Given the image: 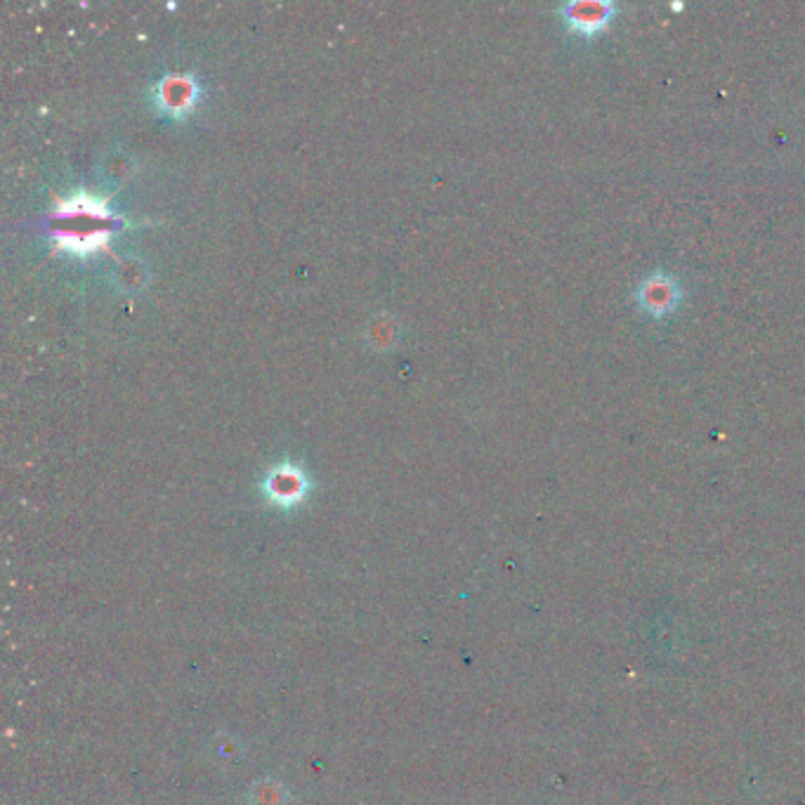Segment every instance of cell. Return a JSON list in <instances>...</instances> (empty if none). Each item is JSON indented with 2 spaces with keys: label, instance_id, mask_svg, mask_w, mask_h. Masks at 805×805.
<instances>
[{
  "label": "cell",
  "instance_id": "obj_3",
  "mask_svg": "<svg viewBox=\"0 0 805 805\" xmlns=\"http://www.w3.org/2000/svg\"><path fill=\"white\" fill-rule=\"evenodd\" d=\"M310 479L305 475L302 468L296 463H279L277 468H272L263 482V494L267 496L269 504L279 508H291L298 506L305 496H308Z\"/></svg>",
  "mask_w": 805,
  "mask_h": 805
},
{
  "label": "cell",
  "instance_id": "obj_1",
  "mask_svg": "<svg viewBox=\"0 0 805 805\" xmlns=\"http://www.w3.org/2000/svg\"><path fill=\"white\" fill-rule=\"evenodd\" d=\"M57 228H51L57 251L74 255H88L107 249L111 239L114 213L107 203L88 191H76L69 199L57 201L55 208Z\"/></svg>",
  "mask_w": 805,
  "mask_h": 805
},
{
  "label": "cell",
  "instance_id": "obj_4",
  "mask_svg": "<svg viewBox=\"0 0 805 805\" xmlns=\"http://www.w3.org/2000/svg\"><path fill=\"white\" fill-rule=\"evenodd\" d=\"M638 298L650 312H666L669 308H673L675 300H679V286L671 279L652 277L638 288Z\"/></svg>",
  "mask_w": 805,
  "mask_h": 805
},
{
  "label": "cell",
  "instance_id": "obj_2",
  "mask_svg": "<svg viewBox=\"0 0 805 805\" xmlns=\"http://www.w3.org/2000/svg\"><path fill=\"white\" fill-rule=\"evenodd\" d=\"M199 84L191 74H168L152 90L154 104L168 117H185L199 102Z\"/></svg>",
  "mask_w": 805,
  "mask_h": 805
},
{
  "label": "cell",
  "instance_id": "obj_5",
  "mask_svg": "<svg viewBox=\"0 0 805 805\" xmlns=\"http://www.w3.org/2000/svg\"><path fill=\"white\" fill-rule=\"evenodd\" d=\"M567 22L582 31H593L609 20L611 5L607 3H572L565 8Z\"/></svg>",
  "mask_w": 805,
  "mask_h": 805
}]
</instances>
